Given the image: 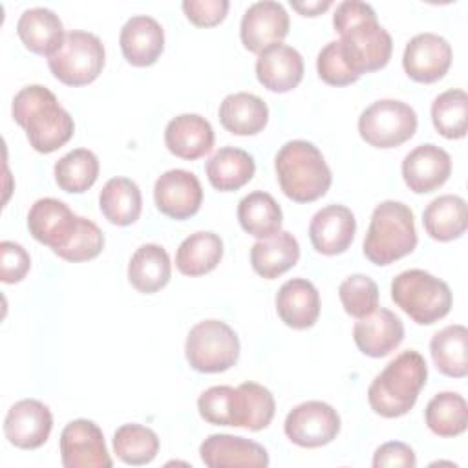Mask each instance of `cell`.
<instances>
[{"label": "cell", "mask_w": 468, "mask_h": 468, "mask_svg": "<svg viewBox=\"0 0 468 468\" xmlns=\"http://www.w3.org/2000/svg\"><path fill=\"white\" fill-rule=\"evenodd\" d=\"M342 55L355 75L382 69L393 51L391 35L378 24L375 9L360 0H344L333 15Z\"/></svg>", "instance_id": "6da1fadb"}, {"label": "cell", "mask_w": 468, "mask_h": 468, "mask_svg": "<svg viewBox=\"0 0 468 468\" xmlns=\"http://www.w3.org/2000/svg\"><path fill=\"white\" fill-rule=\"evenodd\" d=\"M11 113L38 154H51L73 137V117L58 104L55 93L42 84L22 88L13 99Z\"/></svg>", "instance_id": "7a4b0ae2"}, {"label": "cell", "mask_w": 468, "mask_h": 468, "mask_svg": "<svg viewBox=\"0 0 468 468\" xmlns=\"http://www.w3.org/2000/svg\"><path fill=\"white\" fill-rule=\"evenodd\" d=\"M426 378L424 356L413 349L402 351L373 378L367 388V402L380 417H402L415 406Z\"/></svg>", "instance_id": "3957f363"}, {"label": "cell", "mask_w": 468, "mask_h": 468, "mask_svg": "<svg viewBox=\"0 0 468 468\" xmlns=\"http://www.w3.org/2000/svg\"><path fill=\"white\" fill-rule=\"evenodd\" d=\"M282 192L296 203H311L325 196L333 176L322 152L309 141H287L274 157Z\"/></svg>", "instance_id": "277c9868"}, {"label": "cell", "mask_w": 468, "mask_h": 468, "mask_svg": "<svg viewBox=\"0 0 468 468\" xmlns=\"http://www.w3.org/2000/svg\"><path fill=\"white\" fill-rule=\"evenodd\" d=\"M417 247L413 210L402 201H382L375 207L364 238V256L375 265H389Z\"/></svg>", "instance_id": "5b68a950"}, {"label": "cell", "mask_w": 468, "mask_h": 468, "mask_svg": "<svg viewBox=\"0 0 468 468\" xmlns=\"http://www.w3.org/2000/svg\"><path fill=\"white\" fill-rule=\"evenodd\" d=\"M391 300L415 324L431 325L452 309V291L446 282L422 269H408L391 282Z\"/></svg>", "instance_id": "8992f818"}, {"label": "cell", "mask_w": 468, "mask_h": 468, "mask_svg": "<svg viewBox=\"0 0 468 468\" xmlns=\"http://www.w3.org/2000/svg\"><path fill=\"white\" fill-rule=\"evenodd\" d=\"M185 356L190 367L199 373H221L238 362L239 338L229 324L203 320L188 331Z\"/></svg>", "instance_id": "52a82bcc"}, {"label": "cell", "mask_w": 468, "mask_h": 468, "mask_svg": "<svg viewBox=\"0 0 468 468\" xmlns=\"http://www.w3.org/2000/svg\"><path fill=\"white\" fill-rule=\"evenodd\" d=\"M106 60L101 38L88 31L73 29L66 33L62 46L48 57L49 71L66 86H86L93 82Z\"/></svg>", "instance_id": "ba28073f"}, {"label": "cell", "mask_w": 468, "mask_h": 468, "mask_svg": "<svg viewBox=\"0 0 468 468\" xmlns=\"http://www.w3.org/2000/svg\"><path fill=\"white\" fill-rule=\"evenodd\" d=\"M415 110L395 99H380L358 117L360 137L375 148H395L410 141L417 132Z\"/></svg>", "instance_id": "9c48e42d"}, {"label": "cell", "mask_w": 468, "mask_h": 468, "mask_svg": "<svg viewBox=\"0 0 468 468\" xmlns=\"http://www.w3.org/2000/svg\"><path fill=\"white\" fill-rule=\"evenodd\" d=\"M283 431L296 446L320 448L336 439L340 431V415L327 402L307 400L287 413Z\"/></svg>", "instance_id": "30bf717a"}, {"label": "cell", "mask_w": 468, "mask_h": 468, "mask_svg": "<svg viewBox=\"0 0 468 468\" xmlns=\"http://www.w3.org/2000/svg\"><path fill=\"white\" fill-rule=\"evenodd\" d=\"M60 457L66 468H112L102 430L88 419L68 422L60 433Z\"/></svg>", "instance_id": "8fae6325"}, {"label": "cell", "mask_w": 468, "mask_h": 468, "mask_svg": "<svg viewBox=\"0 0 468 468\" xmlns=\"http://www.w3.org/2000/svg\"><path fill=\"white\" fill-rule=\"evenodd\" d=\"M80 216L60 199L42 197L37 199L27 212L29 234L42 245L49 247L55 254L64 250L79 229Z\"/></svg>", "instance_id": "7c38bea8"}, {"label": "cell", "mask_w": 468, "mask_h": 468, "mask_svg": "<svg viewBox=\"0 0 468 468\" xmlns=\"http://www.w3.org/2000/svg\"><path fill=\"white\" fill-rule=\"evenodd\" d=\"M154 201L161 214L172 219H188L203 203V188L196 174L183 168L166 170L154 185Z\"/></svg>", "instance_id": "4fadbf2b"}, {"label": "cell", "mask_w": 468, "mask_h": 468, "mask_svg": "<svg viewBox=\"0 0 468 468\" xmlns=\"http://www.w3.org/2000/svg\"><path fill=\"white\" fill-rule=\"evenodd\" d=\"M402 66L415 82H437L452 66V46L437 33H419L406 44Z\"/></svg>", "instance_id": "5bb4252c"}, {"label": "cell", "mask_w": 468, "mask_h": 468, "mask_svg": "<svg viewBox=\"0 0 468 468\" xmlns=\"http://www.w3.org/2000/svg\"><path fill=\"white\" fill-rule=\"evenodd\" d=\"M289 33V15L280 2L263 0L249 5L239 24V38L250 53H261L280 44Z\"/></svg>", "instance_id": "9a60e30c"}, {"label": "cell", "mask_w": 468, "mask_h": 468, "mask_svg": "<svg viewBox=\"0 0 468 468\" xmlns=\"http://www.w3.org/2000/svg\"><path fill=\"white\" fill-rule=\"evenodd\" d=\"M53 415L49 408L37 399L15 402L4 419L5 439L22 450L40 448L51 433Z\"/></svg>", "instance_id": "2e32d148"}, {"label": "cell", "mask_w": 468, "mask_h": 468, "mask_svg": "<svg viewBox=\"0 0 468 468\" xmlns=\"http://www.w3.org/2000/svg\"><path fill=\"white\" fill-rule=\"evenodd\" d=\"M452 174L450 154L433 144H419L402 159V179L415 194H430L441 188Z\"/></svg>", "instance_id": "e0dca14e"}, {"label": "cell", "mask_w": 468, "mask_h": 468, "mask_svg": "<svg viewBox=\"0 0 468 468\" xmlns=\"http://www.w3.org/2000/svg\"><path fill=\"white\" fill-rule=\"evenodd\" d=\"M199 457L208 468H265L269 466L267 450L245 437L214 433L199 446Z\"/></svg>", "instance_id": "ac0fdd59"}, {"label": "cell", "mask_w": 468, "mask_h": 468, "mask_svg": "<svg viewBox=\"0 0 468 468\" xmlns=\"http://www.w3.org/2000/svg\"><path fill=\"white\" fill-rule=\"evenodd\" d=\"M356 232V219L344 205L320 208L309 223V239L316 252L336 256L349 249Z\"/></svg>", "instance_id": "d6986e66"}, {"label": "cell", "mask_w": 468, "mask_h": 468, "mask_svg": "<svg viewBox=\"0 0 468 468\" xmlns=\"http://www.w3.org/2000/svg\"><path fill=\"white\" fill-rule=\"evenodd\" d=\"M353 340L364 355L382 358L395 351L404 340V324L393 311L377 307L353 325Z\"/></svg>", "instance_id": "ffe728a7"}, {"label": "cell", "mask_w": 468, "mask_h": 468, "mask_svg": "<svg viewBox=\"0 0 468 468\" xmlns=\"http://www.w3.org/2000/svg\"><path fill=\"white\" fill-rule=\"evenodd\" d=\"M119 44L128 64L137 68L152 66L165 49L163 26L148 15H135L124 22Z\"/></svg>", "instance_id": "44dd1931"}, {"label": "cell", "mask_w": 468, "mask_h": 468, "mask_svg": "<svg viewBox=\"0 0 468 468\" xmlns=\"http://www.w3.org/2000/svg\"><path fill=\"white\" fill-rule=\"evenodd\" d=\"M256 79L269 91H291L303 79V58L287 44H272L256 58Z\"/></svg>", "instance_id": "7402d4cb"}, {"label": "cell", "mask_w": 468, "mask_h": 468, "mask_svg": "<svg viewBox=\"0 0 468 468\" xmlns=\"http://www.w3.org/2000/svg\"><path fill=\"white\" fill-rule=\"evenodd\" d=\"M165 144L179 159L196 161L214 148V130L210 122L197 113H181L165 128Z\"/></svg>", "instance_id": "603a6c76"}, {"label": "cell", "mask_w": 468, "mask_h": 468, "mask_svg": "<svg viewBox=\"0 0 468 468\" xmlns=\"http://www.w3.org/2000/svg\"><path fill=\"white\" fill-rule=\"evenodd\" d=\"M280 320L292 329H309L320 316V294L305 278L287 280L274 298Z\"/></svg>", "instance_id": "cb8c5ba5"}, {"label": "cell", "mask_w": 468, "mask_h": 468, "mask_svg": "<svg viewBox=\"0 0 468 468\" xmlns=\"http://www.w3.org/2000/svg\"><path fill=\"white\" fill-rule=\"evenodd\" d=\"M16 33L31 53L44 57H51L66 37L58 15L48 7L26 9L16 22Z\"/></svg>", "instance_id": "d4e9b609"}, {"label": "cell", "mask_w": 468, "mask_h": 468, "mask_svg": "<svg viewBox=\"0 0 468 468\" xmlns=\"http://www.w3.org/2000/svg\"><path fill=\"white\" fill-rule=\"evenodd\" d=\"M300 260L298 239L287 232L280 230L269 238L258 239L250 247V265L256 274L265 280H274L292 269Z\"/></svg>", "instance_id": "484cf974"}, {"label": "cell", "mask_w": 468, "mask_h": 468, "mask_svg": "<svg viewBox=\"0 0 468 468\" xmlns=\"http://www.w3.org/2000/svg\"><path fill=\"white\" fill-rule=\"evenodd\" d=\"M221 126L234 135H256L269 121V108L254 93L238 91L227 95L218 110Z\"/></svg>", "instance_id": "4316f807"}, {"label": "cell", "mask_w": 468, "mask_h": 468, "mask_svg": "<svg viewBox=\"0 0 468 468\" xmlns=\"http://www.w3.org/2000/svg\"><path fill=\"white\" fill-rule=\"evenodd\" d=\"M205 172L216 190L234 192L254 177L256 163L249 152L236 146H223L207 161Z\"/></svg>", "instance_id": "83f0119b"}, {"label": "cell", "mask_w": 468, "mask_h": 468, "mask_svg": "<svg viewBox=\"0 0 468 468\" xmlns=\"http://www.w3.org/2000/svg\"><path fill=\"white\" fill-rule=\"evenodd\" d=\"M170 256L157 243L141 245L130 258L128 280L132 287L143 294H154L161 291L170 282Z\"/></svg>", "instance_id": "f1b7e54d"}, {"label": "cell", "mask_w": 468, "mask_h": 468, "mask_svg": "<svg viewBox=\"0 0 468 468\" xmlns=\"http://www.w3.org/2000/svg\"><path fill=\"white\" fill-rule=\"evenodd\" d=\"M422 225L430 238L437 241H452L461 238L468 227L466 201L453 194H444L431 199L422 212Z\"/></svg>", "instance_id": "f546056e"}, {"label": "cell", "mask_w": 468, "mask_h": 468, "mask_svg": "<svg viewBox=\"0 0 468 468\" xmlns=\"http://www.w3.org/2000/svg\"><path fill=\"white\" fill-rule=\"evenodd\" d=\"M223 258V239L210 230H199L181 241L176 267L185 276H203L214 271Z\"/></svg>", "instance_id": "4dcf8cb0"}, {"label": "cell", "mask_w": 468, "mask_h": 468, "mask_svg": "<svg viewBox=\"0 0 468 468\" xmlns=\"http://www.w3.org/2000/svg\"><path fill=\"white\" fill-rule=\"evenodd\" d=\"M99 208L112 225L128 227L135 223L143 210V197L137 183L128 177L108 179L99 194Z\"/></svg>", "instance_id": "1f68e13d"}, {"label": "cell", "mask_w": 468, "mask_h": 468, "mask_svg": "<svg viewBox=\"0 0 468 468\" xmlns=\"http://www.w3.org/2000/svg\"><path fill=\"white\" fill-rule=\"evenodd\" d=\"M435 367L452 378L468 375V329L461 324L446 325L430 340Z\"/></svg>", "instance_id": "d6a6232c"}, {"label": "cell", "mask_w": 468, "mask_h": 468, "mask_svg": "<svg viewBox=\"0 0 468 468\" xmlns=\"http://www.w3.org/2000/svg\"><path fill=\"white\" fill-rule=\"evenodd\" d=\"M238 221L247 234L263 239L280 232L283 214L269 192L254 190L238 203Z\"/></svg>", "instance_id": "836d02e7"}, {"label": "cell", "mask_w": 468, "mask_h": 468, "mask_svg": "<svg viewBox=\"0 0 468 468\" xmlns=\"http://www.w3.org/2000/svg\"><path fill=\"white\" fill-rule=\"evenodd\" d=\"M274 411V397L265 386L256 382H243L236 388L234 428L260 431L271 424Z\"/></svg>", "instance_id": "e575fe53"}, {"label": "cell", "mask_w": 468, "mask_h": 468, "mask_svg": "<svg viewBox=\"0 0 468 468\" xmlns=\"http://www.w3.org/2000/svg\"><path fill=\"white\" fill-rule=\"evenodd\" d=\"M428 428L439 437H457L468 426V406L463 395L455 391L437 393L424 410Z\"/></svg>", "instance_id": "d590c367"}, {"label": "cell", "mask_w": 468, "mask_h": 468, "mask_svg": "<svg viewBox=\"0 0 468 468\" xmlns=\"http://www.w3.org/2000/svg\"><path fill=\"white\" fill-rule=\"evenodd\" d=\"M53 172L60 190L82 194L90 190L99 177V159L88 148H75L55 163Z\"/></svg>", "instance_id": "8d00e7d4"}, {"label": "cell", "mask_w": 468, "mask_h": 468, "mask_svg": "<svg viewBox=\"0 0 468 468\" xmlns=\"http://www.w3.org/2000/svg\"><path fill=\"white\" fill-rule=\"evenodd\" d=\"M113 452L115 455L132 466L148 464L155 459L159 452V437L154 430L143 424H122L113 433Z\"/></svg>", "instance_id": "74e56055"}, {"label": "cell", "mask_w": 468, "mask_h": 468, "mask_svg": "<svg viewBox=\"0 0 468 468\" xmlns=\"http://www.w3.org/2000/svg\"><path fill=\"white\" fill-rule=\"evenodd\" d=\"M466 119L468 95L464 90H446L431 102V122L446 139H463L466 135Z\"/></svg>", "instance_id": "f35d334b"}, {"label": "cell", "mask_w": 468, "mask_h": 468, "mask_svg": "<svg viewBox=\"0 0 468 468\" xmlns=\"http://www.w3.org/2000/svg\"><path fill=\"white\" fill-rule=\"evenodd\" d=\"M338 296L344 311L353 318H364L378 307V287L366 274L347 276L338 287Z\"/></svg>", "instance_id": "ab89813d"}, {"label": "cell", "mask_w": 468, "mask_h": 468, "mask_svg": "<svg viewBox=\"0 0 468 468\" xmlns=\"http://www.w3.org/2000/svg\"><path fill=\"white\" fill-rule=\"evenodd\" d=\"M236 388L212 386L197 399V410L203 420L214 426H234Z\"/></svg>", "instance_id": "60d3db41"}, {"label": "cell", "mask_w": 468, "mask_h": 468, "mask_svg": "<svg viewBox=\"0 0 468 468\" xmlns=\"http://www.w3.org/2000/svg\"><path fill=\"white\" fill-rule=\"evenodd\" d=\"M104 249V234L102 230L88 218L79 219V229L71 238L69 245L60 250L57 256L66 261H88L97 258Z\"/></svg>", "instance_id": "b9f144b4"}, {"label": "cell", "mask_w": 468, "mask_h": 468, "mask_svg": "<svg viewBox=\"0 0 468 468\" xmlns=\"http://www.w3.org/2000/svg\"><path fill=\"white\" fill-rule=\"evenodd\" d=\"M316 71L318 77L329 86H347L360 79L349 69L338 40H331L320 49L316 57Z\"/></svg>", "instance_id": "7bdbcfd3"}, {"label": "cell", "mask_w": 468, "mask_h": 468, "mask_svg": "<svg viewBox=\"0 0 468 468\" xmlns=\"http://www.w3.org/2000/svg\"><path fill=\"white\" fill-rule=\"evenodd\" d=\"M31 269L27 250L15 241L4 239L0 243V280L4 283H18Z\"/></svg>", "instance_id": "ee69618b"}, {"label": "cell", "mask_w": 468, "mask_h": 468, "mask_svg": "<svg viewBox=\"0 0 468 468\" xmlns=\"http://www.w3.org/2000/svg\"><path fill=\"white\" fill-rule=\"evenodd\" d=\"M186 18L197 27H212L225 20L229 11L227 0H185L181 4Z\"/></svg>", "instance_id": "f6af8a7d"}, {"label": "cell", "mask_w": 468, "mask_h": 468, "mask_svg": "<svg viewBox=\"0 0 468 468\" xmlns=\"http://www.w3.org/2000/svg\"><path fill=\"white\" fill-rule=\"evenodd\" d=\"M417 464L415 452L410 444L400 441H389L384 442L375 450L373 455V466L375 468H386V466H402V468H413Z\"/></svg>", "instance_id": "bcb514c9"}, {"label": "cell", "mask_w": 468, "mask_h": 468, "mask_svg": "<svg viewBox=\"0 0 468 468\" xmlns=\"http://www.w3.org/2000/svg\"><path fill=\"white\" fill-rule=\"evenodd\" d=\"M333 5L331 0H314V2H292L291 7L298 11L302 16H318Z\"/></svg>", "instance_id": "7dc6e473"}]
</instances>
